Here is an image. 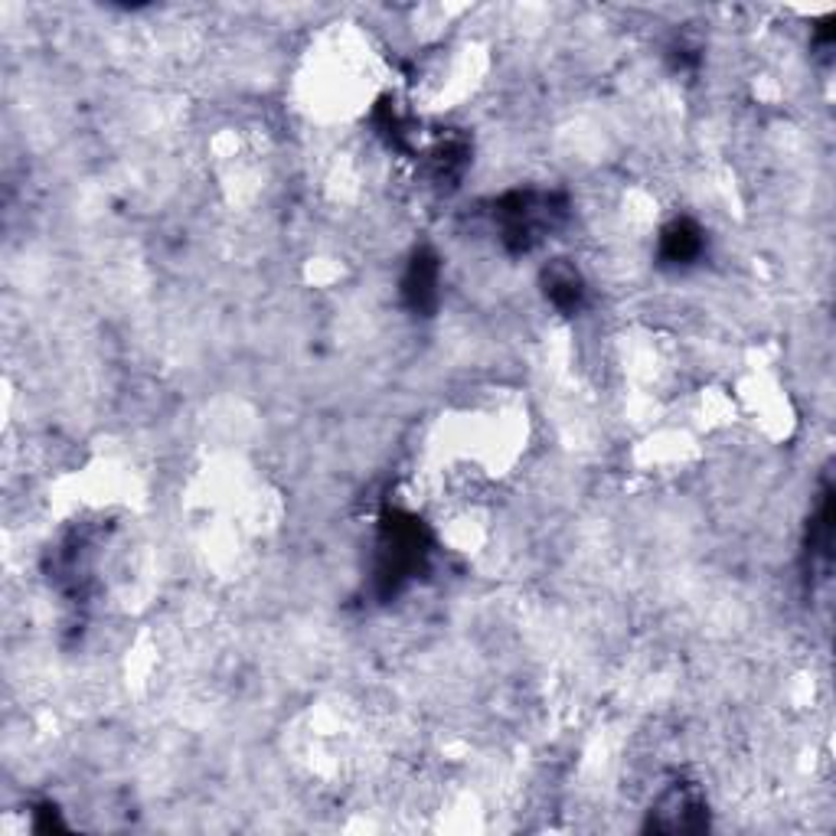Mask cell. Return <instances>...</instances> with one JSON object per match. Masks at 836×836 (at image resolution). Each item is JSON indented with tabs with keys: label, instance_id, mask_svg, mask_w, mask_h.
<instances>
[{
	"label": "cell",
	"instance_id": "6da1fadb",
	"mask_svg": "<svg viewBox=\"0 0 836 836\" xmlns=\"http://www.w3.org/2000/svg\"><path fill=\"white\" fill-rule=\"evenodd\" d=\"M546 294H549V301H553L559 311L572 314V311H579L582 301H585V284H582V278H579V271H575L572 265L559 262V265H553V268L546 271Z\"/></svg>",
	"mask_w": 836,
	"mask_h": 836
},
{
	"label": "cell",
	"instance_id": "7a4b0ae2",
	"mask_svg": "<svg viewBox=\"0 0 836 836\" xmlns=\"http://www.w3.org/2000/svg\"><path fill=\"white\" fill-rule=\"evenodd\" d=\"M405 298L415 311H428L438 298V265L428 255H415L405 275Z\"/></svg>",
	"mask_w": 836,
	"mask_h": 836
},
{
	"label": "cell",
	"instance_id": "3957f363",
	"mask_svg": "<svg viewBox=\"0 0 836 836\" xmlns=\"http://www.w3.org/2000/svg\"><path fill=\"white\" fill-rule=\"evenodd\" d=\"M700 252H703V232H700L693 222L677 219L674 226L664 229V255H667V262L687 265V262H693Z\"/></svg>",
	"mask_w": 836,
	"mask_h": 836
}]
</instances>
